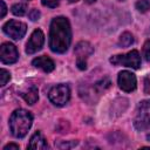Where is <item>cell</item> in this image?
I'll return each instance as SVG.
<instances>
[{
	"mask_svg": "<svg viewBox=\"0 0 150 150\" xmlns=\"http://www.w3.org/2000/svg\"><path fill=\"white\" fill-rule=\"evenodd\" d=\"M71 42V28L67 18L56 16L50 22L49 48L52 52L63 54L68 50Z\"/></svg>",
	"mask_w": 150,
	"mask_h": 150,
	"instance_id": "obj_1",
	"label": "cell"
},
{
	"mask_svg": "<svg viewBox=\"0 0 150 150\" xmlns=\"http://www.w3.org/2000/svg\"><path fill=\"white\" fill-rule=\"evenodd\" d=\"M33 123V116L25 109H16L9 118V128L12 135L16 138H22L27 135Z\"/></svg>",
	"mask_w": 150,
	"mask_h": 150,
	"instance_id": "obj_2",
	"label": "cell"
},
{
	"mask_svg": "<svg viewBox=\"0 0 150 150\" xmlns=\"http://www.w3.org/2000/svg\"><path fill=\"white\" fill-rule=\"evenodd\" d=\"M134 125L137 130L150 129V100L139 102L134 117Z\"/></svg>",
	"mask_w": 150,
	"mask_h": 150,
	"instance_id": "obj_3",
	"label": "cell"
},
{
	"mask_svg": "<svg viewBox=\"0 0 150 150\" xmlns=\"http://www.w3.org/2000/svg\"><path fill=\"white\" fill-rule=\"evenodd\" d=\"M109 61L112 64L130 67V68H134V69H138L141 67V55L137 50H131L127 54L114 55V56L110 57Z\"/></svg>",
	"mask_w": 150,
	"mask_h": 150,
	"instance_id": "obj_4",
	"label": "cell"
},
{
	"mask_svg": "<svg viewBox=\"0 0 150 150\" xmlns=\"http://www.w3.org/2000/svg\"><path fill=\"white\" fill-rule=\"evenodd\" d=\"M48 97L53 104L57 107L64 105L70 98V89L67 84H56L49 90Z\"/></svg>",
	"mask_w": 150,
	"mask_h": 150,
	"instance_id": "obj_5",
	"label": "cell"
},
{
	"mask_svg": "<svg viewBox=\"0 0 150 150\" xmlns=\"http://www.w3.org/2000/svg\"><path fill=\"white\" fill-rule=\"evenodd\" d=\"M75 55H76V64L79 69L84 70L87 68V59L94 53V48L87 41H81L75 46Z\"/></svg>",
	"mask_w": 150,
	"mask_h": 150,
	"instance_id": "obj_6",
	"label": "cell"
},
{
	"mask_svg": "<svg viewBox=\"0 0 150 150\" xmlns=\"http://www.w3.org/2000/svg\"><path fill=\"white\" fill-rule=\"evenodd\" d=\"M2 30L6 35L12 38L13 40H20L23 38L27 30L26 23L16 20H9L2 26Z\"/></svg>",
	"mask_w": 150,
	"mask_h": 150,
	"instance_id": "obj_7",
	"label": "cell"
},
{
	"mask_svg": "<svg viewBox=\"0 0 150 150\" xmlns=\"http://www.w3.org/2000/svg\"><path fill=\"white\" fill-rule=\"evenodd\" d=\"M19 59V53L13 43L5 42L0 47V60L5 64H11L16 62Z\"/></svg>",
	"mask_w": 150,
	"mask_h": 150,
	"instance_id": "obj_8",
	"label": "cell"
},
{
	"mask_svg": "<svg viewBox=\"0 0 150 150\" xmlns=\"http://www.w3.org/2000/svg\"><path fill=\"white\" fill-rule=\"evenodd\" d=\"M43 42H45V35H43L42 30L41 29H35L32 33L29 40L26 43V53L27 54L36 53L38 50H40L42 48Z\"/></svg>",
	"mask_w": 150,
	"mask_h": 150,
	"instance_id": "obj_9",
	"label": "cell"
},
{
	"mask_svg": "<svg viewBox=\"0 0 150 150\" xmlns=\"http://www.w3.org/2000/svg\"><path fill=\"white\" fill-rule=\"evenodd\" d=\"M118 86L123 91L130 93L136 89V76L128 70H123L118 74Z\"/></svg>",
	"mask_w": 150,
	"mask_h": 150,
	"instance_id": "obj_10",
	"label": "cell"
},
{
	"mask_svg": "<svg viewBox=\"0 0 150 150\" xmlns=\"http://www.w3.org/2000/svg\"><path fill=\"white\" fill-rule=\"evenodd\" d=\"M32 64H33L34 67H36V68L43 70L45 73H50V71H53L54 68H55V64H54L53 60L49 59V57H47V56H45V55H43V56H38V57H35V59L32 61Z\"/></svg>",
	"mask_w": 150,
	"mask_h": 150,
	"instance_id": "obj_11",
	"label": "cell"
},
{
	"mask_svg": "<svg viewBox=\"0 0 150 150\" xmlns=\"http://www.w3.org/2000/svg\"><path fill=\"white\" fill-rule=\"evenodd\" d=\"M19 94L28 104H34L39 100V91H38V88L34 86H30L23 90H20Z\"/></svg>",
	"mask_w": 150,
	"mask_h": 150,
	"instance_id": "obj_12",
	"label": "cell"
},
{
	"mask_svg": "<svg viewBox=\"0 0 150 150\" xmlns=\"http://www.w3.org/2000/svg\"><path fill=\"white\" fill-rule=\"evenodd\" d=\"M48 145L42 136V134L40 131L34 132V135L30 137L29 144H28V149H46Z\"/></svg>",
	"mask_w": 150,
	"mask_h": 150,
	"instance_id": "obj_13",
	"label": "cell"
},
{
	"mask_svg": "<svg viewBox=\"0 0 150 150\" xmlns=\"http://www.w3.org/2000/svg\"><path fill=\"white\" fill-rule=\"evenodd\" d=\"M132 43H134V36H132L130 33H128V32L123 33V34L120 36V39H118V46H120V47L125 48V47H129V46L132 45Z\"/></svg>",
	"mask_w": 150,
	"mask_h": 150,
	"instance_id": "obj_14",
	"label": "cell"
},
{
	"mask_svg": "<svg viewBox=\"0 0 150 150\" xmlns=\"http://www.w3.org/2000/svg\"><path fill=\"white\" fill-rule=\"evenodd\" d=\"M12 13L14 14V15H16V16H22V15H25L26 14V12H27V4H15V5H13L12 6Z\"/></svg>",
	"mask_w": 150,
	"mask_h": 150,
	"instance_id": "obj_15",
	"label": "cell"
},
{
	"mask_svg": "<svg viewBox=\"0 0 150 150\" xmlns=\"http://www.w3.org/2000/svg\"><path fill=\"white\" fill-rule=\"evenodd\" d=\"M136 9L141 13H145L150 9V1L149 0H138L136 2Z\"/></svg>",
	"mask_w": 150,
	"mask_h": 150,
	"instance_id": "obj_16",
	"label": "cell"
},
{
	"mask_svg": "<svg viewBox=\"0 0 150 150\" xmlns=\"http://www.w3.org/2000/svg\"><path fill=\"white\" fill-rule=\"evenodd\" d=\"M9 79H11V73L6 69H1V86L7 84Z\"/></svg>",
	"mask_w": 150,
	"mask_h": 150,
	"instance_id": "obj_17",
	"label": "cell"
},
{
	"mask_svg": "<svg viewBox=\"0 0 150 150\" xmlns=\"http://www.w3.org/2000/svg\"><path fill=\"white\" fill-rule=\"evenodd\" d=\"M143 55L146 61H150V40L145 41V43L143 46Z\"/></svg>",
	"mask_w": 150,
	"mask_h": 150,
	"instance_id": "obj_18",
	"label": "cell"
},
{
	"mask_svg": "<svg viewBox=\"0 0 150 150\" xmlns=\"http://www.w3.org/2000/svg\"><path fill=\"white\" fill-rule=\"evenodd\" d=\"M42 5L46 6V7H49V8H55L56 6H59L60 4V0H41Z\"/></svg>",
	"mask_w": 150,
	"mask_h": 150,
	"instance_id": "obj_19",
	"label": "cell"
},
{
	"mask_svg": "<svg viewBox=\"0 0 150 150\" xmlns=\"http://www.w3.org/2000/svg\"><path fill=\"white\" fill-rule=\"evenodd\" d=\"M28 16H29V19L32 20V21H36V20H39L40 19V16H41V13L38 11V9H32L29 13H28Z\"/></svg>",
	"mask_w": 150,
	"mask_h": 150,
	"instance_id": "obj_20",
	"label": "cell"
},
{
	"mask_svg": "<svg viewBox=\"0 0 150 150\" xmlns=\"http://www.w3.org/2000/svg\"><path fill=\"white\" fill-rule=\"evenodd\" d=\"M144 93L150 95V74L144 79Z\"/></svg>",
	"mask_w": 150,
	"mask_h": 150,
	"instance_id": "obj_21",
	"label": "cell"
},
{
	"mask_svg": "<svg viewBox=\"0 0 150 150\" xmlns=\"http://www.w3.org/2000/svg\"><path fill=\"white\" fill-rule=\"evenodd\" d=\"M4 150H19V145L14 144V143H9L4 146Z\"/></svg>",
	"mask_w": 150,
	"mask_h": 150,
	"instance_id": "obj_22",
	"label": "cell"
},
{
	"mask_svg": "<svg viewBox=\"0 0 150 150\" xmlns=\"http://www.w3.org/2000/svg\"><path fill=\"white\" fill-rule=\"evenodd\" d=\"M0 5H1V14H0V16H1V18H4V16H5V14H6V12H7V7H6V4H5V1H4V0H1V1H0Z\"/></svg>",
	"mask_w": 150,
	"mask_h": 150,
	"instance_id": "obj_23",
	"label": "cell"
},
{
	"mask_svg": "<svg viewBox=\"0 0 150 150\" xmlns=\"http://www.w3.org/2000/svg\"><path fill=\"white\" fill-rule=\"evenodd\" d=\"M96 0H86V2H88V4H91V2H95Z\"/></svg>",
	"mask_w": 150,
	"mask_h": 150,
	"instance_id": "obj_24",
	"label": "cell"
},
{
	"mask_svg": "<svg viewBox=\"0 0 150 150\" xmlns=\"http://www.w3.org/2000/svg\"><path fill=\"white\" fill-rule=\"evenodd\" d=\"M69 2H76V1H79V0H68Z\"/></svg>",
	"mask_w": 150,
	"mask_h": 150,
	"instance_id": "obj_25",
	"label": "cell"
},
{
	"mask_svg": "<svg viewBox=\"0 0 150 150\" xmlns=\"http://www.w3.org/2000/svg\"><path fill=\"white\" fill-rule=\"evenodd\" d=\"M148 139H149V141H150V135H148Z\"/></svg>",
	"mask_w": 150,
	"mask_h": 150,
	"instance_id": "obj_26",
	"label": "cell"
}]
</instances>
